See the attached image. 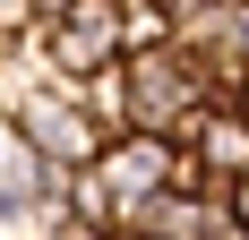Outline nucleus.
<instances>
[{
  "instance_id": "4",
  "label": "nucleus",
  "mask_w": 249,
  "mask_h": 240,
  "mask_svg": "<svg viewBox=\"0 0 249 240\" xmlns=\"http://www.w3.org/2000/svg\"><path fill=\"white\" fill-rule=\"evenodd\" d=\"M86 171H103V189L121 197V215L138 206V197H155V189H172V171H180V146L172 137H146V129H129V137H112L95 154Z\"/></svg>"
},
{
  "instance_id": "2",
  "label": "nucleus",
  "mask_w": 249,
  "mask_h": 240,
  "mask_svg": "<svg viewBox=\"0 0 249 240\" xmlns=\"http://www.w3.org/2000/svg\"><path fill=\"white\" fill-rule=\"evenodd\" d=\"M206 77L189 69V60H180L172 43L163 51H129V120H138V129H146V137H189V129H198V112H206Z\"/></svg>"
},
{
  "instance_id": "11",
  "label": "nucleus",
  "mask_w": 249,
  "mask_h": 240,
  "mask_svg": "<svg viewBox=\"0 0 249 240\" xmlns=\"http://www.w3.org/2000/svg\"><path fill=\"white\" fill-rule=\"evenodd\" d=\"M232 215H241V223H249V180H232Z\"/></svg>"
},
{
  "instance_id": "3",
  "label": "nucleus",
  "mask_w": 249,
  "mask_h": 240,
  "mask_svg": "<svg viewBox=\"0 0 249 240\" xmlns=\"http://www.w3.org/2000/svg\"><path fill=\"white\" fill-rule=\"evenodd\" d=\"M35 34H43L52 77H95V69H112V60H129V43H121V0H77L69 17H43Z\"/></svg>"
},
{
  "instance_id": "6",
  "label": "nucleus",
  "mask_w": 249,
  "mask_h": 240,
  "mask_svg": "<svg viewBox=\"0 0 249 240\" xmlns=\"http://www.w3.org/2000/svg\"><path fill=\"white\" fill-rule=\"evenodd\" d=\"M215 197H224V189H215ZM215 197H198V189H155V197H138V206L121 215V232H138V240H206Z\"/></svg>"
},
{
  "instance_id": "8",
  "label": "nucleus",
  "mask_w": 249,
  "mask_h": 240,
  "mask_svg": "<svg viewBox=\"0 0 249 240\" xmlns=\"http://www.w3.org/2000/svg\"><path fill=\"white\" fill-rule=\"evenodd\" d=\"M69 215L103 223V232H121V197L103 189V171H77V180H69Z\"/></svg>"
},
{
  "instance_id": "13",
  "label": "nucleus",
  "mask_w": 249,
  "mask_h": 240,
  "mask_svg": "<svg viewBox=\"0 0 249 240\" xmlns=\"http://www.w3.org/2000/svg\"><path fill=\"white\" fill-rule=\"evenodd\" d=\"M121 240H138V232H121Z\"/></svg>"
},
{
  "instance_id": "12",
  "label": "nucleus",
  "mask_w": 249,
  "mask_h": 240,
  "mask_svg": "<svg viewBox=\"0 0 249 240\" xmlns=\"http://www.w3.org/2000/svg\"><path fill=\"white\" fill-rule=\"evenodd\" d=\"M172 9H189V0H172Z\"/></svg>"
},
{
  "instance_id": "10",
  "label": "nucleus",
  "mask_w": 249,
  "mask_h": 240,
  "mask_svg": "<svg viewBox=\"0 0 249 240\" xmlns=\"http://www.w3.org/2000/svg\"><path fill=\"white\" fill-rule=\"evenodd\" d=\"M52 240H121V232H103V223H86V215H69L60 232H52Z\"/></svg>"
},
{
  "instance_id": "9",
  "label": "nucleus",
  "mask_w": 249,
  "mask_h": 240,
  "mask_svg": "<svg viewBox=\"0 0 249 240\" xmlns=\"http://www.w3.org/2000/svg\"><path fill=\"white\" fill-rule=\"evenodd\" d=\"M35 26H43L35 0H0V34H35Z\"/></svg>"
},
{
  "instance_id": "7",
  "label": "nucleus",
  "mask_w": 249,
  "mask_h": 240,
  "mask_svg": "<svg viewBox=\"0 0 249 240\" xmlns=\"http://www.w3.org/2000/svg\"><path fill=\"white\" fill-rule=\"evenodd\" d=\"M77 103H86V120H95L103 137H129V129H138V120H129V60L77 77Z\"/></svg>"
},
{
  "instance_id": "5",
  "label": "nucleus",
  "mask_w": 249,
  "mask_h": 240,
  "mask_svg": "<svg viewBox=\"0 0 249 240\" xmlns=\"http://www.w3.org/2000/svg\"><path fill=\"white\" fill-rule=\"evenodd\" d=\"M180 146H189V154H198L215 180H249V112H241L232 95H215V103H206V112H198V129H189Z\"/></svg>"
},
{
  "instance_id": "1",
  "label": "nucleus",
  "mask_w": 249,
  "mask_h": 240,
  "mask_svg": "<svg viewBox=\"0 0 249 240\" xmlns=\"http://www.w3.org/2000/svg\"><path fill=\"white\" fill-rule=\"evenodd\" d=\"M0 112L18 120V137L43 154V163H69V171H86L103 154V129L86 120V103H77V77H35V86H18V95H0Z\"/></svg>"
}]
</instances>
